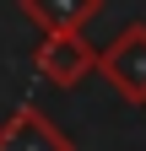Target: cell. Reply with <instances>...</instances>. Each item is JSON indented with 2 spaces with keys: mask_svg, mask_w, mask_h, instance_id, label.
Returning <instances> with one entry per match:
<instances>
[{
  "mask_svg": "<svg viewBox=\"0 0 146 151\" xmlns=\"http://www.w3.org/2000/svg\"><path fill=\"white\" fill-rule=\"evenodd\" d=\"M38 32H87V22L103 16V0H16Z\"/></svg>",
  "mask_w": 146,
  "mask_h": 151,
  "instance_id": "obj_4",
  "label": "cell"
},
{
  "mask_svg": "<svg viewBox=\"0 0 146 151\" xmlns=\"http://www.w3.org/2000/svg\"><path fill=\"white\" fill-rule=\"evenodd\" d=\"M98 54L87 43V32H43L38 49H33V70L43 76L49 86H81L87 76L98 70Z\"/></svg>",
  "mask_w": 146,
  "mask_h": 151,
  "instance_id": "obj_2",
  "label": "cell"
},
{
  "mask_svg": "<svg viewBox=\"0 0 146 151\" xmlns=\"http://www.w3.org/2000/svg\"><path fill=\"white\" fill-rule=\"evenodd\" d=\"M98 76L119 92V103H141L146 108V22L119 27L98 54Z\"/></svg>",
  "mask_w": 146,
  "mask_h": 151,
  "instance_id": "obj_1",
  "label": "cell"
},
{
  "mask_svg": "<svg viewBox=\"0 0 146 151\" xmlns=\"http://www.w3.org/2000/svg\"><path fill=\"white\" fill-rule=\"evenodd\" d=\"M0 151H76V140H70L43 108L22 103V108H11L6 119H0Z\"/></svg>",
  "mask_w": 146,
  "mask_h": 151,
  "instance_id": "obj_3",
  "label": "cell"
}]
</instances>
